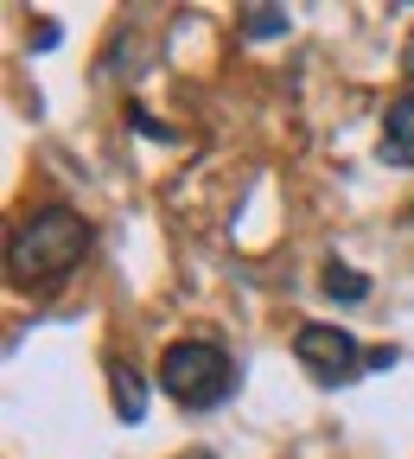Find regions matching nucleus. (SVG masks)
<instances>
[{"mask_svg": "<svg viewBox=\"0 0 414 459\" xmlns=\"http://www.w3.org/2000/svg\"><path fill=\"white\" fill-rule=\"evenodd\" d=\"M376 153L389 160V166H408L414 172V90L389 108V122H383V141H376Z\"/></svg>", "mask_w": 414, "mask_h": 459, "instance_id": "obj_4", "label": "nucleus"}, {"mask_svg": "<svg viewBox=\"0 0 414 459\" xmlns=\"http://www.w3.org/2000/svg\"><path fill=\"white\" fill-rule=\"evenodd\" d=\"M115 409H122V421H141V409H147V395H141L134 370H115Z\"/></svg>", "mask_w": 414, "mask_h": 459, "instance_id": "obj_6", "label": "nucleus"}, {"mask_svg": "<svg viewBox=\"0 0 414 459\" xmlns=\"http://www.w3.org/2000/svg\"><path fill=\"white\" fill-rule=\"evenodd\" d=\"M243 32H249V39H274V32H287V7H249V13H243Z\"/></svg>", "mask_w": 414, "mask_h": 459, "instance_id": "obj_7", "label": "nucleus"}, {"mask_svg": "<svg viewBox=\"0 0 414 459\" xmlns=\"http://www.w3.org/2000/svg\"><path fill=\"white\" fill-rule=\"evenodd\" d=\"M401 71H408V77H414V39H408V51H401Z\"/></svg>", "mask_w": 414, "mask_h": 459, "instance_id": "obj_8", "label": "nucleus"}, {"mask_svg": "<svg viewBox=\"0 0 414 459\" xmlns=\"http://www.w3.org/2000/svg\"><path fill=\"white\" fill-rule=\"evenodd\" d=\"M325 294H332V300H350V307H358V300H370V281H364L358 268L332 262V268H325Z\"/></svg>", "mask_w": 414, "mask_h": 459, "instance_id": "obj_5", "label": "nucleus"}, {"mask_svg": "<svg viewBox=\"0 0 414 459\" xmlns=\"http://www.w3.org/2000/svg\"><path fill=\"white\" fill-rule=\"evenodd\" d=\"M293 358H300L319 383H344L358 364H370V351H358V338L344 325H300L293 332Z\"/></svg>", "mask_w": 414, "mask_h": 459, "instance_id": "obj_3", "label": "nucleus"}, {"mask_svg": "<svg viewBox=\"0 0 414 459\" xmlns=\"http://www.w3.org/2000/svg\"><path fill=\"white\" fill-rule=\"evenodd\" d=\"M83 249H90L83 217L65 211V204H45V211H32V217L13 230L7 268H13L20 287H51V281H65V274L83 262Z\"/></svg>", "mask_w": 414, "mask_h": 459, "instance_id": "obj_1", "label": "nucleus"}, {"mask_svg": "<svg viewBox=\"0 0 414 459\" xmlns=\"http://www.w3.org/2000/svg\"><path fill=\"white\" fill-rule=\"evenodd\" d=\"M185 459H217V453H185Z\"/></svg>", "mask_w": 414, "mask_h": 459, "instance_id": "obj_9", "label": "nucleus"}, {"mask_svg": "<svg viewBox=\"0 0 414 459\" xmlns=\"http://www.w3.org/2000/svg\"><path fill=\"white\" fill-rule=\"evenodd\" d=\"M160 389L179 402V409H217L236 389V364L211 338H179V344H166V358H160Z\"/></svg>", "mask_w": 414, "mask_h": 459, "instance_id": "obj_2", "label": "nucleus"}]
</instances>
